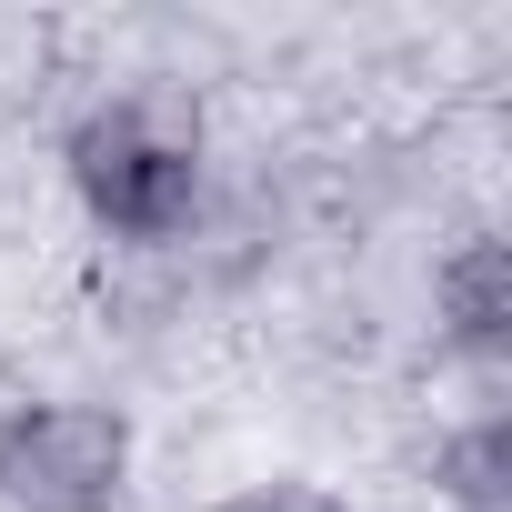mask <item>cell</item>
<instances>
[{
    "label": "cell",
    "mask_w": 512,
    "mask_h": 512,
    "mask_svg": "<svg viewBox=\"0 0 512 512\" xmlns=\"http://www.w3.org/2000/svg\"><path fill=\"white\" fill-rule=\"evenodd\" d=\"M432 482L452 512H512V422L502 412H472L442 452H432Z\"/></svg>",
    "instance_id": "obj_4"
},
{
    "label": "cell",
    "mask_w": 512,
    "mask_h": 512,
    "mask_svg": "<svg viewBox=\"0 0 512 512\" xmlns=\"http://www.w3.org/2000/svg\"><path fill=\"white\" fill-rule=\"evenodd\" d=\"M61 171L81 191V211L111 231V241H181L191 211H201V111L181 91H111L71 121L61 141Z\"/></svg>",
    "instance_id": "obj_1"
},
{
    "label": "cell",
    "mask_w": 512,
    "mask_h": 512,
    "mask_svg": "<svg viewBox=\"0 0 512 512\" xmlns=\"http://www.w3.org/2000/svg\"><path fill=\"white\" fill-rule=\"evenodd\" d=\"M211 512H352V502L322 492V482H251V492H231V502H211Z\"/></svg>",
    "instance_id": "obj_5"
},
{
    "label": "cell",
    "mask_w": 512,
    "mask_h": 512,
    "mask_svg": "<svg viewBox=\"0 0 512 512\" xmlns=\"http://www.w3.org/2000/svg\"><path fill=\"white\" fill-rule=\"evenodd\" d=\"M432 312H442V342L462 362H502L512 352V241L472 231L452 262L432 272Z\"/></svg>",
    "instance_id": "obj_3"
},
{
    "label": "cell",
    "mask_w": 512,
    "mask_h": 512,
    "mask_svg": "<svg viewBox=\"0 0 512 512\" xmlns=\"http://www.w3.org/2000/svg\"><path fill=\"white\" fill-rule=\"evenodd\" d=\"M131 422L111 402H21L0 412V502L11 512H121Z\"/></svg>",
    "instance_id": "obj_2"
}]
</instances>
